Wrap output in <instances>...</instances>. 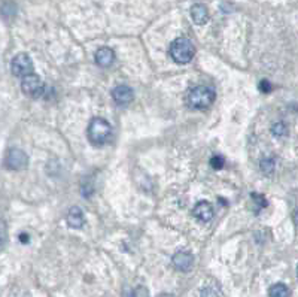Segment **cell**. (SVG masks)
Returning a JSON list of instances; mask_svg holds the SVG:
<instances>
[{"label":"cell","mask_w":298,"mask_h":297,"mask_svg":"<svg viewBox=\"0 0 298 297\" xmlns=\"http://www.w3.org/2000/svg\"><path fill=\"white\" fill-rule=\"evenodd\" d=\"M194 54H195V48H194L192 42L187 38L175 39L170 45V57L179 64L190 63Z\"/></svg>","instance_id":"1"},{"label":"cell","mask_w":298,"mask_h":297,"mask_svg":"<svg viewBox=\"0 0 298 297\" xmlns=\"http://www.w3.org/2000/svg\"><path fill=\"white\" fill-rule=\"evenodd\" d=\"M112 136V127L105 118H93L88 126V137L94 145L106 143Z\"/></svg>","instance_id":"2"},{"label":"cell","mask_w":298,"mask_h":297,"mask_svg":"<svg viewBox=\"0 0 298 297\" xmlns=\"http://www.w3.org/2000/svg\"><path fill=\"white\" fill-rule=\"evenodd\" d=\"M215 102V91L209 87H194L188 94V103L195 109L209 108Z\"/></svg>","instance_id":"3"},{"label":"cell","mask_w":298,"mask_h":297,"mask_svg":"<svg viewBox=\"0 0 298 297\" xmlns=\"http://www.w3.org/2000/svg\"><path fill=\"white\" fill-rule=\"evenodd\" d=\"M21 88H23L24 94H27L28 97L37 99V97H40L44 94L45 85H44V81L37 75L31 73V75H27L26 78H23Z\"/></svg>","instance_id":"4"},{"label":"cell","mask_w":298,"mask_h":297,"mask_svg":"<svg viewBox=\"0 0 298 297\" xmlns=\"http://www.w3.org/2000/svg\"><path fill=\"white\" fill-rule=\"evenodd\" d=\"M11 69L15 77L26 78L27 75H31V72H33V61L27 54H18L12 60Z\"/></svg>","instance_id":"5"},{"label":"cell","mask_w":298,"mask_h":297,"mask_svg":"<svg viewBox=\"0 0 298 297\" xmlns=\"http://www.w3.org/2000/svg\"><path fill=\"white\" fill-rule=\"evenodd\" d=\"M27 154L21 150H9L8 154H6V159H5V163L8 166V169H12V170H21L27 166Z\"/></svg>","instance_id":"6"},{"label":"cell","mask_w":298,"mask_h":297,"mask_svg":"<svg viewBox=\"0 0 298 297\" xmlns=\"http://www.w3.org/2000/svg\"><path fill=\"white\" fill-rule=\"evenodd\" d=\"M112 97H113V100L118 105L125 106V105L132 103L135 94H133V90L130 87H127V85H118V87H115L112 90Z\"/></svg>","instance_id":"7"},{"label":"cell","mask_w":298,"mask_h":297,"mask_svg":"<svg viewBox=\"0 0 298 297\" xmlns=\"http://www.w3.org/2000/svg\"><path fill=\"white\" fill-rule=\"evenodd\" d=\"M192 214L198 221L207 222V221H210L214 218V206L209 202H200L192 209Z\"/></svg>","instance_id":"8"},{"label":"cell","mask_w":298,"mask_h":297,"mask_svg":"<svg viewBox=\"0 0 298 297\" xmlns=\"http://www.w3.org/2000/svg\"><path fill=\"white\" fill-rule=\"evenodd\" d=\"M192 255L187 251H179L173 255V266L181 272H188L192 268Z\"/></svg>","instance_id":"9"},{"label":"cell","mask_w":298,"mask_h":297,"mask_svg":"<svg viewBox=\"0 0 298 297\" xmlns=\"http://www.w3.org/2000/svg\"><path fill=\"white\" fill-rule=\"evenodd\" d=\"M191 18H192V21H194L195 24H198V26L206 24L207 20H209L207 8H206L204 5H200V3L194 5V6L191 8Z\"/></svg>","instance_id":"10"},{"label":"cell","mask_w":298,"mask_h":297,"mask_svg":"<svg viewBox=\"0 0 298 297\" xmlns=\"http://www.w3.org/2000/svg\"><path fill=\"white\" fill-rule=\"evenodd\" d=\"M113 61H115V53L110 48L103 47L96 53V63L100 67H109V66H112Z\"/></svg>","instance_id":"11"},{"label":"cell","mask_w":298,"mask_h":297,"mask_svg":"<svg viewBox=\"0 0 298 297\" xmlns=\"http://www.w3.org/2000/svg\"><path fill=\"white\" fill-rule=\"evenodd\" d=\"M67 222H69V226L70 227H73V229H79L82 227V224H83V215H82V211L79 208H72L70 211H69V214H67Z\"/></svg>","instance_id":"12"},{"label":"cell","mask_w":298,"mask_h":297,"mask_svg":"<svg viewBox=\"0 0 298 297\" xmlns=\"http://www.w3.org/2000/svg\"><path fill=\"white\" fill-rule=\"evenodd\" d=\"M269 294H270V297H289V290L285 284L279 282V284L271 285Z\"/></svg>","instance_id":"13"},{"label":"cell","mask_w":298,"mask_h":297,"mask_svg":"<svg viewBox=\"0 0 298 297\" xmlns=\"http://www.w3.org/2000/svg\"><path fill=\"white\" fill-rule=\"evenodd\" d=\"M274 169H276V163H274L273 159H266V160L261 162V170H263V173H266L267 176L273 175Z\"/></svg>","instance_id":"14"},{"label":"cell","mask_w":298,"mask_h":297,"mask_svg":"<svg viewBox=\"0 0 298 297\" xmlns=\"http://www.w3.org/2000/svg\"><path fill=\"white\" fill-rule=\"evenodd\" d=\"M271 133L276 137H283V136L288 135V129L283 123H276L271 129Z\"/></svg>","instance_id":"15"},{"label":"cell","mask_w":298,"mask_h":297,"mask_svg":"<svg viewBox=\"0 0 298 297\" xmlns=\"http://www.w3.org/2000/svg\"><path fill=\"white\" fill-rule=\"evenodd\" d=\"M201 297H219V294H218V291L215 288L206 287V288L201 290Z\"/></svg>","instance_id":"16"},{"label":"cell","mask_w":298,"mask_h":297,"mask_svg":"<svg viewBox=\"0 0 298 297\" xmlns=\"http://www.w3.org/2000/svg\"><path fill=\"white\" fill-rule=\"evenodd\" d=\"M212 166H214L215 169H221V167L224 166L222 157H214V159H212Z\"/></svg>","instance_id":"17"},{"label":"cell","mask_w":298,"mask_h":297,"mask_svg":"<svg viewBox=\"0 0 298 297\" xmlns=\"http://www.w3.org/2000/svg\"><path fill=\"white\" fill-rule=\"evenodd\" d=\"M261 90H264L266 93H269V91H270V84H269V81L261 82Z\"/></svg>","instance_id":"18"},{"label":"cell","mask_w":298,"mask_h":297,"mask_svg":"<svg viewBox=\"0 0 298 297\" xmlns=\"http://www.w3.org/2000/svg\"><path fill=\"white\" fill-rule=\"evenodd\" d=\"M294 221H295V222L298 224V209L295 211V212H294Z\"/></svg>","instance_id":"19"},{"label":"cell","mask_w":298,"mask_h":297,"mask_svg":"<svg viewBox=\"0 0 298 297\" xmlns=\"http://www.w3.org/2000/svg\"><path fill=\"white\" fill-rule=\"evenodd\" d=\"M157 297H173L172 294H165V293H163V294H160V296H157Z\"/></svg>","instance_id":"20"},{"label":"cell","mask_w":298,"mask_h":297,"mask_svg":"<svg viewBox=\"0 0 298 297\" xmlns=\"http://www.w3.org/2000/svg\"><path fill=\"white\" fill-rule=\"evenodd\" d=\"M297 276H298V266H297Z\"/></svg>","instance_id":"21"}]
</instances>
